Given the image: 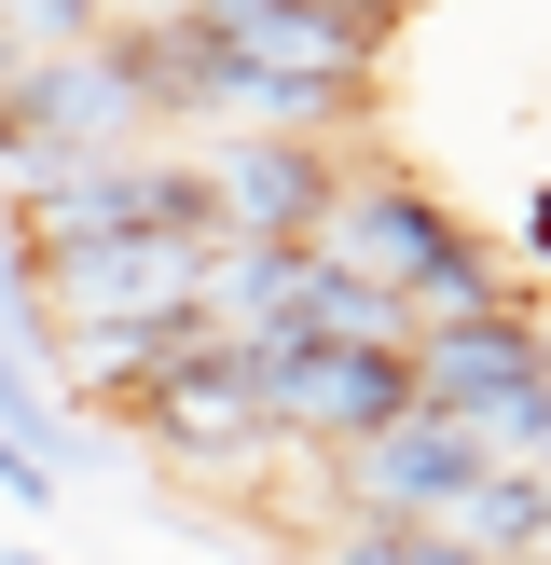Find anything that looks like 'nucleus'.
<instances>
[{"instance_id": "nucleus-6", "label": "nucleus", "mask_w": 551, "mask_h": 565, "mask_svg": "<svg viewBox=\"0 0 551 565\" xmlns=\"http://www.w3.org/2000/svg\"><path fill=\"white\" fill-rule=\"evenodd\" d=\"M538 386H551V331L523 318V303L483 318V331H428V345H413V401H428L441 428H468V441H496Z\"/></svg>"}, {"instance_id": "nucleus-7", "label": "nucleus", "mask_w": 551, "mask_h": 565, "mask_svg": "<svg viewBox=\"0 0 551 565\" xmlns=\"http://www.w3.org/2000/svg\"><path fill=\"white\" fill-rule=\"evenodd\" d=\"M0 441H14L28 469H55V483H69V401H55L42 359H14V345H0Z\"/></svg>"}, {"instance_id": "nucleus-4", "label": "nucleus", "mask_w": 551, "mask_h": 565, "mask_svg": "<svg viewBox=\"0 0 551 565\" xmlns=\"http://www.w3.org/2000/svg\"><path fill=\"white\" fill-rule=\"evenodd\" d=\"M193 180H207L220 248H317L331 193H345V152H317V138H220Z\"/></svg>"}, {"instance_id": "nucleus-1", "label": "nucleus", "mask_w": 551, "mask_h": 565, "mask_svg": "<svg viewBox=\"0 0 551 565\" xmlns=\"http://www.w3.org/2000/svg\"><path fill=\"white\" fill-rule=\"evenodd\" d=\"M193 28H207V110L248 138L358 125L386 70V0H193Z\"/></svg>"}, {"instance_id": "nucleus-9", "label": "nucleus", "mask_w": 551, "mask_h": 565, "mask_svg": "<svg viewBox=\"0 0 551 565\" xmlns=\"http://www.w3.org/2000/svg\"><path fill=\"white\" fill-rule=\"evenodd\" d=\"M0 497H14V511H55V469H28L14 441H0Z\"/></svg>"}, {"instance_id": "nucleus-8", "label": "nucleus", "mask_w": 551, "mask_h": 565, "mask_svg": "<svg viewBox=\"0 0 551 565\" xmlns=\"http://www.w3.org/2000/svg\"><path fill=\"white\" fill-rule=\"evenodd\" d=\"M317 565H468L455 539H428V524H331Z\"/></svg>"}, {"instance_id": "nucleus-11", "label": "nucleus", "mask_w": 551, "mask_h": 565, "mask_svg": "<svg viewBox=\"0 0 551 565\" xmlns=\"http://www.w3.org/2000/svg\"><path fill=\"white\" fill-rule=\"evenodd\" d=\"M0 83H14V42H0Z\"/></svg>"}, {"instance_id": "nucleus-2", "label": "nucleus", "mask_w": 551, "mask_h": 565, "mask_svg": "<svg viewBox=\"0 0 551 565\" xmlns=\"http://www.w3.org/2000/svg\"><path fill=\"white\" fill-rule=\"evenodd\" d=\"M248 386H262V428L276 441H317V456H358L386 441L413 401V345H235Z\"/></svg>"}, {"instance_id": "nucleus-3", "label": "nucleus", "mask_w": 551, "mask_h": 565, "mask_svg": "<svg viewBox=\"0 0 551 565\" xmlns=\"http://www.w3.org/2000/svg\"><path fill=\"white\" fill-rule=\"evenodd\" d=\"M110 414H125V428H152L165 456H193V469H248V456L276 441V428H262V386H248V359L207 345V331H193V345H165L138 386H110Z\"/></svg>"}, {"instance_id": "nucleus-10", "label": "nucleus", "mask_w": 551, "mask_h": 565, "mask_svg": "<svg viewBox=\"0 0 551 565\" xmlns=\"http://www.w3.org/2000/svg\"><path fill=\"white\" fill-rule=\"evenodd\" d=\"M0 565H69V552H0Z\"/></svg>"}, {"instance_id": "nucleus-5", "label": "nucleus", "mask_w": 551, "mask_h": 565, "mask_svg": "<svg viewBox=\"0 0 551 565\" xmlns=\"http://www.w3.org/2000/svg\"><path fill=\"white\" fill-rule=\"evenodd\" d=\"M468 483H483V441L441 428V414H400L386 441L331 456V524H441Z\"/></svg>"}]
</instances>
